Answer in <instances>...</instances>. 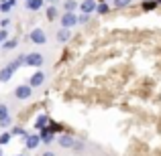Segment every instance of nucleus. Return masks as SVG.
Masks as SVG:
<instances>
[{"mask_svg":"<svg viewBox=\"0 0 161 156\" xmlns=\"http://www.w3.org/2000/svg\"><path fill=\"white\" fill-rule=\"evenodd\" d=\"M47 128H51L53 132L57 134V132H61V130H63V126H61V124H57V122H49V126H47Z\"/></svg>","mask_w":161,"mask_h":156,"instance_id":"nucleus-24","label":"nucleus"},{"mask_svg":"<svg viewBox=\"0 0 161 156\" xmlns=\"http://www.w3.org/2000/svg\"><path fill=\"white\" fill-rule=\"evenodd\" d=\"M31 95H33V85H31V83H23V85H16L14 87V98L20 99V102L29 99Z\"/></svg>","mask_w":161,"mask_h":156,"instance_id":"nucleus-1","label":"nucleus"},{"mask_svg":"<svg viewBox=\"0 0 161 156\" xmlns=\"http://www.w3.org/2000/svg\"><path fill=\"white\" fill-rule=\"evenodd\" d=\"M16 45H19V39H10V41H4L2 47H4V49H14Z\"/></svg>","mask_w":161,"mask_h":156,"instance_id":"nucleus-22","label":"nucleus"},{"mask_svg":"<svg viewBox=\"0 0 161 156\" xmlns=\"http://www.w3.org/2000/svg\"><path fill=\"white\" fill-rule=\"evenodd\" d=\"M12 73H14V71L10 69V67H4V69H0V81H8V79L12 77Z\"/></svg>","mask_w":161,"mask_h":156,"instance_id":"nucleus-15","label":"nucleus"},{"mask_svg":"<svg viewBox=\"0 0 161 156\" xmlns=\"http://www.w3.org/2000/svg\"><path fill=\"white\" fill-rule=\"evenodd\" d=\"M25 63H27L29 67H41L43 65V55L41 53H29V55H25Z\"/></svg>","mask_w":161,"mask_h":156,"instance_id":"nucleus-4","label":"nucleus"},{"mask_svg":"<svg viewBox=\"0 0 161 156\" xmlns=\"http://www.w3.org/2000/svg\"><path fill=\"white\" fill-rule=\"evenodd\" d=\"M16 156H23V154H16Z\"/></svg>","mask_w":161,"mask_h":156,"instance_id":"nucleus-31","label":"nucleus"},{"mask_svg":"<svg viewBox=\"0 0 161 156\" xmlns=\"http://www.w3.org/2000/svg\"><path fill=\"white\" fill-rule=\"evenodd\" d=\"M75 8H80V4L75 0H65L63 2V12H74Z\"/></svg>","mask_w":161,"mask_h":156,"instance_id":"nucleus-14","label":"nucleus"},{"mask_svg":"<svg viewBox=\"0 0 161 156\" xmlns=\"http://www.w3.org/2000/svg\"><path fill=\"white\" fill-rule=\"evenodd\" d=\"M25 144H27L29 150H35L41 144V134H27L25 136Z\"/></svg>","mask_w":161,"mask_h":156,"instance_id":"nucleus-5","label":"nucleus"},{"mask_svg":"<svg viewBox=\"0 0 161 156\" xmlns=\"http://www.w3.org/2000/svg\"><path fill=\"white\" fill-rule=\"evenodd\" d=\"M88 20H90V14H86V12H82V14H80V24H86Z\"/></svg>","mask_w":161,"mask_h":156,"instance_id":"nucleus-25","label":"nucleus"},{"mask_svg":"<svg viewBox=\"0 0 161 156\" xmlns=\"http://www.w3.org/2000/svg\"><path fill=\"white\" fill-rule=\"evenodd\" d=\"M57 18V8H55V4H49V8H47V20L51 23V20Z\"/></svg>","mask_w":161,"mask_h":156,"instance_id":"nucleus-16","label":"nucleus"},{"mask_svg":"<svg viewBox=\"0 0 161 156\" xmlns=\"http://www.w3.org/2000/svg\"><path fill=\"white\" fill-rule=\"evenodd\" d=\"M12 136H27V132H25V128H20V126H14V128L10 130Z\"/></svg>","mask_w":161,"mask_h":156,"instance_id":"nucleus-21","label":"nucleus"},{"mask_svg":"<svg viewBox=\"0 0 161 156\" xmlns=\"http://www.w3.org/2000/svg\"><path fill=\"white\" fill-rule=\"evenodd\" d=\"M108 10H110V6L106 4V0H102V2H100L98 6H96V12H98V14H106Z\"/></svg>","mask_w":161,"mask_h":156,"instance_id":"nucleus-18","label":"nucleus"},{"mask_svg":"<svg viewBox=\"0 0 161 156\" xmlns=\"http://www.w3.org/2000/svg\"><path fill=\"white\" fill-rule=\"evenodd\" d=\"M10 138H12V134H10V132H4L2 136H0V146L8 144V142H10Z\"/></svg>","mask_w":161,"mask_h":156,"instance_id":"nucleus-23","label":"nucleus"},{"mask_svg":"<svg viewBox=\"0 0 161 156\" xmlns=\"http://www.w3.org/2000/svg\"><path fill=\"white\" fill-rule=\"evenodd\" d=\"M96 6H98V4H96V0H84V2L80 4V10L86 12V14H92V12L96 10Z\"/></svg>","mask_w":161,"mask_h":156,"instance_id":"nucleus-10","label":"nucleus"},{"mask_svg":"<svg viewBox=\"0 0 161 156\" xmlns=\"http://www.w3.org/2000/svg\"><path fill=\"white\" fill-rule=\"evenodd\" d=\"M133 4V0H112V6L114 8H126Z\"/></svg>","mask_w":161,"mask_h":156,"instance_id":"nucleus-17","label":"nucleus"},{"mask_svg":"<svg viewBox=\"0 0 161 156\" xmlns=\"http://www.w3.org/2000/svg\"><path fill=\"white\" fill-rule=\"evenodd\" d=\"M23 63H25V57H19V59H14V61H10V63H8V67H10L12 71H16L20 65H23Z\"/></svg>","mask_w":161,"mask_h":156,"instance_id":"nucleus-19","label":"nucleus"},{"mask_svg":"<svg viewBox=\"0 0 161 156\" xmlns=\"http://www.w3.org/2000/svg\"><path fill=\"white\" fill-rule=\"evenodd\" d=\"M29 39H31L35 45H45L47 43V35H45L43 28H33L31 35H29Z\"/></svg>","mask_w":161,"mask_h":156,"instance_id":"nucleus-3","label":"nucleus"},{"mask_svg":"<svg viewBox=\"0 0 161 156\" xmlns=\"http://www.w3.org/2000/svg\"><path fill=\"white\" fill-rule=\"evenodd\" d=\"M41 142H43V144H51V142H55V132L51 128H43L41 130Z\"/></svg>","mask_w":161,"mask_h":156,"instance_id":"nucleus-9","label":"nucleus"},{"mask_svg":"<svg viewBox=\"0 0 161 156\" xmlns=\"http://www.w3.org/2000/svg\"><path fill=\"white\" fill-rule=\"evenodd\" d=\"M43 4H45V0H27V8H29V10H33V12L41 10Z\"/></svg>","mask_w":161,"mask_h":156,"instance_id":"nucleus-12","label":"nucleus"},{"mask_svg":"<svg viewBox=\"0 0 161 156\" xmlns=\"http://www.w3.org/2000/svg\"><path fill=\"white\" fill-rule=\"evenodd\" d=\"M75 24H80V14H75V12H63L61 14V27L71 28Z\"/></svg>","mask_w":161,"mask_h":156,"instance_id":"nucleus-2","label":"nucleus"},{"mask_svg":"<svg viewBox=\"0 0 161 156\" xmlns=\"http://www.w3.org/2000/svg\"><path fill=\"white\" fill-rule=\"evenodd\" d=\"M43 81H45V73L43 71H35V73L31 75V79H29V83H31L33 87H41Z\"/></svg>","mask_w":161,"mask_h":156,"instance_id":"nucleus-8","label":"nucleus"},{"mask_svg":"<svg viewBox=\"0 0 161 156\" xmlns=\"http://www.w3.org/2000/svg\"><path fill=\"white\" fill-rule=\"evenodd\" d=\"M6 37H8V33H6V31L2 28V31H0V45H2L4 41H6Z\"/></svg>","mask_w":161,"mask_h":156,"instance_id":"nucleus-26","label":"nucleus"},{"mask_svg":"<svg viewBox=\"0 0 161 156\" xmlns=\"http://www.w3.org/2000/svg\"><path fill=\"white\" fill-rule=\"evenodd\" d=\"M69 37H71L69 28L61 27V28H59V31H57V41H59V43H65V41H69Z\"/></svg>","mask_w":161,"mask_h":156,"instance_id":"nucleus-13","label":"nucleus"},{"mask_svg":"<svg viewBox=\"0 0 161 156\" xmlns=\"http://www.w3.org/2000/svg\"><path fill=\"white\" fill-rule=\"evenodd\" d=\"M10 124H12V120H10V116H8L6 103H0V126L6 128V126H10Z\"/></svg>","mask_w":161,"mask_h":156,"instance_id":"nucleus-6","label":"nucleus"},{"mask_svg":"<svg viewBox=\"0 0 161 156\" xmlns=\"http://www.w3.org/2000/svg\"><path fill=\"white\" fill-rule=\"evenodd\" d=\"M157 6V0H145L143 2V10H153Z\"/></svg>","mask_w":161,"mask_h":156,"instance_id":"nucleus-20","label":"nucleus"},{"mask_svg":"<svg viewBox=\"0 0 161 156\" xmlns=\"http://www.w3.org/2000/svg\"><path fill=\"white\" fill-rule=\"evenodd\" d=\"M57 142H59V146H61V148H74V144H75V140L69 136V134H59Z\"/></svg>","mask_w":161,"mask_h":156,"instance_id":"nucleus-7","label":"nucleus"},{"mask_svg":"<svg viewBox=\"0 0 161 156\" xmlns=\"http://www.w3.org/2000/svg\"><path fill=\"white\" fill-rule=\"evenodd\" d=\"M74 150H75V152H82V150H84V144H82V142H75V144H74Z\"/></svg>","mask_w":161,"mask_h":156,"instance_id":"nucleus-27","label":"nucleus"},{"mask_svg":"<svg viewBox=\"0 0 161 156\" xmlns=\"http://www.w3.org/2000/svg\"><path fill=\"white\" fill-rule=\"evenodd\" d=\"M43 156H55V154L51 152V150H47V152H43Z\"/></svg>","mask_w":161,"mask_h":156,"instance_id":"nucleus-29","label":"nucleus"},{"mask_svg":"<svg viewBox=\"0 0 161 156\" xmlns=\"http://www.w3.org/2000/svg\"><path fill=\"white\" fill-rule=\"evenodd\" d=\"M49 122H51V118H49L47 113H41V116H37V120H35V128L37 130H43V128H47V126H49Z\"/></svg>","mask_w":161,"mask_h":156,"instance_id":"nucleus-11","label":"nucleus"},{"mask_svg":"<svg viewBox=\"0 0 161 156\" xmlns=\"http://www.w3.org/2000/svg\"><path fill=\"white\" fill-rule=\"evenodd\" d=\"M47 2H55V0H47Z\"/></svg>","mask_w":161,"mask_h":156,"instance_id":"nucleus-30","label":"nucleus"},{"mask_svg":"<svg viewBox=\"0 0 161 156\" xmlns=\"http://www.w3.org/2000/svg\"><path fill=\"white\" fill-rule=\"evenodd\" d=\"M8 24H10V18H2V20H0V27H8Z\"/></svg>","mask_w":161,"mask_h":156,"instance_id":"nucleus-28","label":"nucleus"}]
</instances>
